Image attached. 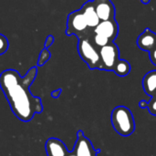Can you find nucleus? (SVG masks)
<instances>
[{
    "label": "nucleus",
    "instance_id": "nucleus-1",
    "mask_svg": "<svg viewBox=\"0 0 156 156\" xmlns=\"http://www.w3.org/2000/svg\"><path fill=\"white\" fill-rule=\"evenodd\" d=\"M36 75L35 67L30 69L23 78L14 69H6L0 74V88L12 112L22 122H30L36 113L43 111L41 100L29 90Z\"/></svg>",
    "mask_w": 156,
    "mask_h": 156
},
{
    "label": "nucleus",
    "instance_id": "nucleus-2",
    "mask_svg": "<svg viewBox=\"0 0 156 156\" xmlns=\"http://www.w3.org/2000/svg\"><path fill=\"white\" fill-rule=\"evenodd\" d=\"M111 122L115 132L122 136H130L135 130L133 115L125 106H117L112 110Z\"/></svg>",
    "mask_w": 156,
    "mask_h": 156
},
{
    "label": "nucleus",
    "instance_id": "nucleus-3",
    "mask_svg": "<svg viewBox=\"0 0 156 156\" xmlns=\"http://www.w3.org/2000/svg\"><path fill=\"white\" fill-rule=\"evenodd\" d=\"M78 51L81 59L90 69H101L100 49L92 43L90 37L79 38Z\"/></svg>",
    "mask_w": 156,
    "mask_h": 156
},
{
    "label": "nucleus",
    "instance_id": "nucleus-4",
    "mask_svg": "<svg viewBox=\"0 0 156 156\" xmlns=\"http://www.w3.org/2000/svg\"><path fill=\"white\" fill-rule=\"evenodd\" d=\"M91 30L80 9L73 11L69 15L67 20V35H76L79 38H81L89 37Z\"/></svg>",
    "mask_w": 156,
    "mask_h": 156
},
{
    "label": "nucleus",
    "instance_id": "nucleus-5",
    "mask_svg": "<svg viewBox=\"0 0 156 156\" xmlns=\"http://www.w3.org/2000/svg\"><path fill=\"white\" fill-rule=\"evenodd\" d=\"M101 59V69L113 71V69L120 59V50L114 42H111L107 46L100 48Z\"/></svg>",
    "mask_w": 156,
    "mask_h": 156
},
{
    "label": "nucleus",
    "instance_id": "nucleus-6",
    "mask_svg": "<svg viewBox=\"0 0 156 156\" xmlns=\"http://www.w3.org/2000/svg\"><path fill=\"white\" fill-rule=\"evenodd\" d=\"M74 154L76 156H97V152L91 142L84 135L82 131H78L77 140L73 148Z\"/></svg>",
    "mask_w": 156,
    "mask_h": 156
},
{
    "label": "nucleus",
    "instance_id": "nucleus-7",
    "mask_svg": "<svg viewBox=\"0 0 156 156\" xmlns=\"http://www.w3.org/2000/svg\"><path fill=\"white\" fill-rule=\"evenodd\" d=\"M93 33L104 36L107 38H109L111 42H113L119 33L118 23L115 20V18L101 21L99 25L95 28H93Z\"/></svg>",
    "mask_w": 156,
    "mask_h": 156
},
{
    "label": "nucleus",
    "instance_id": "nucleus-8",
    "mask_svg": "<svg viewBox=\"0 0 156 156\" xmlns=\"http://www.w3.org/2000/svg\"><path fill=\"white\" fill-rule=\"evenodd\" d=\"M96 13L101 21L115 18V6L112 0H92Z\"/></svg>",
    "mask_w": 156,
    "mask_h": 156
},
{
    "label": "nucleus",
    "instance_id": "nucleus-9",
    "mask_svg": "<svg viewBox=\"0 0 156 156\" xmlns=\"http://www.w3.org/2000/svg\"><path fill=\"white\" fill-rule=\"evenodd\" d=\"M48 156H67L69 153L65 144L58 138H48L45 144Z\"/></svg>",
    "mask_w": 156,
    "mask_h": 156
},
{
    "label": "nucleus",
    "instance_id": "nucleus-10",
    "mask_svg": "<svg viewBox=\"0 0 156 156\" xmlns=\"http://www.w3.org/2000/svg\"><path fill=\"white\" fill-rule=\"evenodd\" d=\"M137 46L140 49L150 52L156 48V33L150 28H145L137 38Z\"/></svg>",
    "mask_w": 156,
    "mask_h": 156
},
{
    "label": "nucleus",
    "instance_id": "nucleus-11",
    "mask_svg": "<svg viewBox=\"0 0 156 156\" xmlns=\"http://www.w3.org/2000/svg\"><path fill=\"white\" fill-rule=\"evenodd\" d=\"M80 10L84 16V18H85L89 27L93 30V28H95L99 25L101 20L96 13V10H95L92 1H87L85 4H83Z\"/></svg>",
    "mask_w": 156,
    "mask_h": 156
},
{
    "label": "nucleus",
    "instance_id": "nucleus-12",
    "mask_svg": "<svg viewBox=\"0 0 156 156\" xmlns=\"http://www.w3.org/2000/svg\"><path fill=\"white\" fill-rule=\"evenodd\" d=\"M143 88L144 92L153 97L156 95V69L147 72L143 79Z\"/></svg>",
    "mask_w": 156,
    "mask_h": 156
},
{
    "label": "nucleus",
    "instance_id": "nucleus-13",
    "mask_svg": "<svg viewBox=\"0 0 156 156\" xmlns=\"http://www.w3.org/2000/svg\"><path fill=\"white\" fill-rule=\"evenodd\" d=\"M130 71H131V65H130V63L127 60L122 59V58H120L117 61V63H116V65H115V67L113 69V72L116 75L120 76V77L127 76L130 73Z\"/></svg>",
    "mask_w": 156,
    "mask_h": 156
},
{
    "label": "nucleus",
    "instance_id": "nucleus-14",
    "mask_svg": "<svg viewBox=\"0 0 156 156\" xmlns=\"http://www.w3.org/2000/svg\"><path fill=\"white\" fill-rule=\"evenodd\" d=\"M90 38H91L92 43H93L99 49L101 48H103V47H105V46H107L108 44L111 43V41H110L109 38H107L106 37L101 36V35H100V34H94V35L92 36V37H90Z\"/></svg>",
    "mask_w": 156,
    "mask_h": 156
},
{
    "label": "nucleus",
    "instance_id": "nucleus-15",
    "mask_svg": "<svg viewBox=\"0 0 156 156\" xmlns=\"http://www.w3.org/2000/svg\"><path fill=\"white\" fill-rule=\"evenodd\" d=\"M49 58H50V53L48 52V50L46 49V48L43 49V50L41 51V53H40V56H39L37 64H38L39 66H42L43 64H45V63L48 60Z\"/></svg>",
    "mask_w": 156,
    "mask_h": 156
},
{
    "label": "nucleus",
    "instance_id": "nucleus-16",
    "mask_svg": "<svg viewBox=\"0 0 156 156\" xmlns=\"http://www.w3.org/2000/svg\"><path fill=\"white\" fill-rule=\"evenodd\" d=\"M147 109H148L149 112H150L152 115L156 116V95L153 96V97L150 99V101H148Z\"/></svg>",
    "mask_w": 156,
    "mask_h": 156
},
{
    "label": "nucleus",
    "instance_id": "nucleus-17",
    "mask_svg": "<svg viewBox=\"0 0 156 156\" xmlns=\"http://www.w3.org/2000/svg\"><path fill=\"white\" fill-rule=\"evenodd\" d=\"M8 48V41L7 39L0 34V55L5 53Z\"/></svg>",
    "mask_w": 156,
    "mask_h": 156
},
{
    "label": "nucleus",
    "instance_id": "nucleus-18",
    "mask_svg": "<svg viewBox=\"0 0 156 156\" xmlns=\"http://www.w3.org/2000/svg\"><path fill=\"white\" fill-rule=\"evenodd\" d=\"M149 57H150V59L152 61V63L156 66V48H154L153 50H151L149 52Z\"/></svg>",
    "mask_w": 156,
    "mask_h": 156
},
{
    "label": "nucleus",
    "instance_id": "nucleus-19",
    "mask_svg": "<svg viewBox=\"0 0 156 156\" xmlns=\"http://www.w3.org/2000/svg\"><path fill=\"white\" fill-rule=\"evenodd\" d=\"M60 93H61V89H58V90H56L52 91L51 92V96L54 99H57V98H58V96L60 95Z\"/></svg>",
    "mask_w": 156,
    "mask_h": 156
},
{
    "label": "nucleus",
    "instance_id": "nucleus-20",
    "mask_svg": "<svg viewBox=\"0 0 156 156\" xmlns=\"http://www.w3.org/2000/svg\"><path fill=\"white\" fill-rule=\"evenodd\" d=\"M54 41V38H53V37L52 36H48V38H47V41H46V48H48V47H49L51 44H52V42Z\"/></svg>",
    "mask_w": 156,
    "mask_h": 156
},
{
    "label": "nucleus",
    "instance_id": "nucleus-21",
    "mask_svg": "<svg viewBox=\"0 0 156 156\" xmlns=\"http://www.w3.org/2000/svg\"><path fill=\"white\" fill-rule=\"evenodd\" d=\"M139 106H140L141 108H147V106H148V101H141L139 102Z\"/></svg>",
    "mask_w": 156,
    "mask_h": 156
},
{
    "label": "nucleus",
    "instance_id": "nucleus-22",
    "mask_svg": "<svg viewBox=\"0 0 156 156\" xmlns=\"http://www.w3.org/2000/svg\"><path fill=\"white\" fill-rule=\"evenodd\" d=\"M141 2L143 4H144V5H147V4H149L151 2V0H141Z\"/></svg>",
    "mask_w": 156,
    "mask_h": 156
},
{
    "label": "nucleus",
    "instance_id": "nucleus-23",
    "mask_svg": "<svg viewBox=\"0 0 156 156\" xmlns=\"http://www.w3.org/2000/svg\"><path fill=\"white\" fill-rule=\"evenodd\" d=\"M67 156H76V155L74 154V153H73V152H69V153L68 154V155Z\"/></svg>",
    "mask_w": 156,
    "mask_h": 156
}]
</instances>
